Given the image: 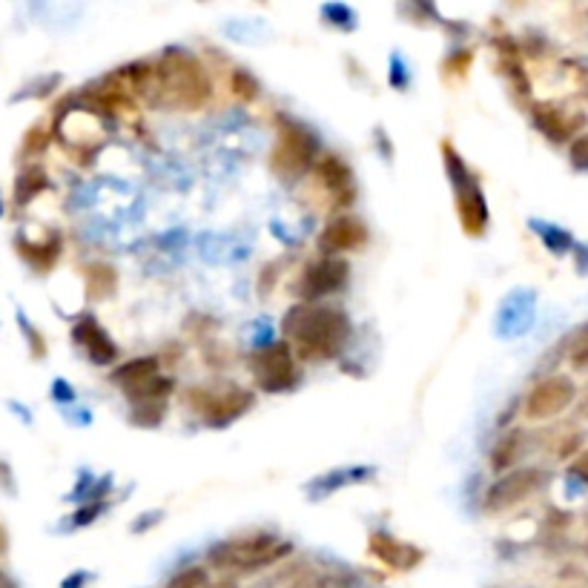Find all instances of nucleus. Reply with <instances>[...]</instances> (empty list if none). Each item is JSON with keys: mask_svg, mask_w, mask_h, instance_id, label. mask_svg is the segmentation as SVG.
Wrapping results in <instances>:
<instances>
[{"mask_svg": "<svg viewBox=\"0 0 588 588\" xmlns=\"http://www.w3.org/2000/svg\"><path fill=\"white\" fill-rule=\"evenodd\" d=\"M210 586V574L204 566H190L181 568L178 574H173V580L167 583V588H207Z\"/></svg>", "mask_w": 588, "mask_h": 588, "instance_id": "aec40b11", "label": "nucleus"}, {"mask_svg": "<svg viewBox=\"0 0 588 588\" xmlns=\"http://www.w3.org/2000/svg\"><path fill=\"white\" fill-rule=\"evenodd\" d=\"M365 241H368V224L359 216L342 213V216L330 218L325 224V230L319 233V250L325 256L342 259V253L359 250Z\"/></svg>", "mask_w": 588, "mask_h": 588, "instance_id": "9d476101", "label": "nucleus"}, {"mask_svg": "<svg viewBox=\"0 0 588 588\" xmlns=\"http://www.w3.org/2000/svg\"><path fill=\"white\" fill-rule=\"evenodd\" d=\"M319 161V141L310 130H305L296 121L284 118L279 124V141L270 153V167L273 173L284 178V181H299L302 175L316 167Z\"/></svg>", "mask_w": 588, "mask_h": 588, "instance_id": "20e7f679", "label": "nucleus"}, {"mask_svg": "<svg viewBox=\"0 0 588 588\" xmlns=\"http://www.w3.org/2000/svg\"><path fill=\"white\" fill-rule=\"evenodd\" d=\"M155 376H161V362L155 356H144V359H132V362H124L118 371L112 373V379L124 388V393L150 382Z\"/></svg>", "mask_w": 588, "mask_h": 588, "instance_id": "f3484780", "label": "nucleus"}, {"mask_svg": "<svg viewBox=\"0 0 588 588\" xmlns=\"http://www.w3.org/2000/svg\"><path fill=\"white\" fill-rule=\"evenodd\" d=\"M350 279V264L345 259L322 256L307 264L299 279V299L305 305H319L327 296H336L345 290Z\"/></svg>", "mask_w": 588, "mask_h": 588, "instance_id": "0eeeda50", "label": "nucleus"}, {"mask_svg": "<svg viewBox=\"0 0 588 588\" xmlns=\"http://www.w3.org/2000/svg\"><path fill=\"white\" fill-rule=\"evenodd\" d=\"M531 118H534V127L554 144H571L580 135V124H583V121L568 118V112L554 107V104H545V101L531 107Z\"/></svg>", "mask_w": 588, "mask_h": 588, "instance_id": "4468645a", "label": "nucleus"}, {"mask_svg": "<svg viewBox=\"0 0 588 588\" xmlns=\"http://www.w3.org/2000/svg\"><path fill=\"white\" fill-rule=\"evenodd\" d=\"M284 339L307 362H327L350 339V319L345 310L330 305H296L284 316Z\"/></svg>", "mask_w": 588, "mask_h": 588, "instance_id": "f257e3e1", "label": "nucleus"}, {"mask_svg": "<svg viewBox=\"0 0 588 588\" xmlns=\"http://www.w3.org/2000/svg\"><path fill=\"white\" fill-rule=\"evenodd\" d=\"M568 365L574 371H588V325L568 345Z\"/></svg>", "mask_w": 588, "mask_h": 588, "instance_id": "5701e85b", "label": "nucleus"}, {"mask_svg": "<svg viewBox=\"0 0 588 588\" xmlns=\"http://www.w3.org/2000/svg\"><path fill=\"white\" fill-rule=\"evenodd\" d=\"M155 92L175 109L204 107L213 95L207 69L184 49H167L155 66Z\"/></svg>", "mask_w": 588, "mask_h": 588, "instance_id": "f03ea898", "label": "nucleus"}, {"mask_svg": "<svg viewBox=\"0 0 588 588\" xmlns=\"http://www.w3.org/2000/svg\"><path fill=\"white\" fill-rule=\"evenodd\" d=\"M557 588H588V571L580 566H566L557 577Z\"/></svg>", "mask_w": 588, "mask_h": 588, "instance_id": "a878e982", "label": "nucleus"}, {"mask_svg": "<svg viewBox=\"0 0 588 588\" xmlns=\"http://www.w3.org/2000/svg\"><path fill=\"white\" fill-rule=\"evenodd\" d=\"M87 284L92 296H109L115 290V270L109 264H92L87 270Z\"/></svg>", "mask_w": 588, "mask_h": 588, "instance_id": "6ab92c4d", "label": "nucleus"}, {"mask_svg": "<svg viewBox=\"0 0 588 588\" xmlns=\"http://www.w3.org/2000/svg\"><path fill=\"white\" fill-rule=\"evenodd\" d=\"M580 414H583L588 419V393H586V399L580 402Z\"/></svg>", "mask_w": 588, "mask_h": 588, "instance_id": "c756f323", "label": "nucleus"}, {"mask_svg": "<svg viewBox=\"0 0 588 588\" xmlns=\"http://www.w3.org/2000/svg\"><path fill=\"white\" fill-rule=\"evenodd\" d=\"M368 551H371L373 560H379L385 568L391 571H414V568L422 566L425 560V551L419 545L405 543L399 537H393L388 531H373L368 537Z\"/></svg>", "mask_w": 588, "mask_h": 588, "instance_id": "9b49d317", "label": "nucleus"}, {"mask_svg": "<svg viewBox=\"0 0 588 588\" xmlns=\"http://www.w3.org/2000/svg\"><path fill=\"white\" fill-rule=\"evenodd\" d=\"M574 399H577V382L566 373H551L528 391L523 402V414L531 422H548V419L566 414L568 408L574 405Z\"/></svg>", "mask_w": 588, "mask_h": 588, "instance_id": "39448f33", "label": "nucleus"}, {"mask_svg": "<svg viewBox=\"0 0 588 588\" xmlns=\"http://www.w3.org/2000/svg\"><path fill=\"white\" fill-rule=\"evenodd\" d=\"M6 551V537H3V531H0V554Z\"/></svg>", "mask_w": 588, "mask_h": 588, "instance_id": "7c9ffc66", "label": "nucleus"}, {"mask_svg": "<svg viewBox=\"0 0 588 588\" xmlns=\"http://www.w3.org/2000/svg\"><path fill=\"white\" fill-rule=\"evenodd\" d=\"M253 393L244 388H227V391H204L198 414L210 428H227L253 408Z\"/></svg>", "mask_w": 588, "mask_h": 588, "instance_id": "1a4fd4ad", "label": "nucleus"}, {"mask_svg": "<svg viewBox=\"0 0 588 588\" xmlns=\"http://www.w3.org/2000/svg\"><path fill=\"white\" fill-rule=\"evenodd\" d=\"M313 170H316V178L322 181V187L333 196L336 204L348 207L350 201L356 198V178H353V170L345 164V158L327 153L316 161Z\"/></svg>", "mask_w": 588, "mask_h": 588, "instance_id": "f8f14e48", "label": "nucleus"}, {"mask_svg": "<svg viewBox=\"0 0 588 588\" xmlns=\"http://www.w3.org/2000/svg\"><path fill=\"white\" fill-rule=\"evenodd\" d=\"M46 135L41 130H32L26 135V150H44Z\"/></svg>", "mask_w": 588, "mask_h": 588, "instance_id": "cd10ccee", "label": "nucleus"}, {"mask_svg": "<svg viewBox=\"0 0 588 588\" xmlns=\"http://www.w3.org/2000/svg\"><path fill=\"white\" fill-rule=\"evenodd\" d=\"M230 92L241 98V101H256L259 98V81L250 75V72H244V69H236L233 75H230Z\"/></svg>", "mask_w": 588, "mask_h": 588, "instance_id": "412c9836", "label": "nucleus"}, {"mask_svg": "<svg viewBox=\"0 0 588 588\" xmlns=\"http://www.w3.org/2000/svg\"><path fill=\"white\" fill-rule=\"evenodd\" d=\"M46 187V175L41 170H29L18 178V201L26 204L32 196H38Z\"/></svg>", "mask_w": 588, "mask_h": 588, "instance_id": "b1692460", "label": "nucleus"}, {"mask_svg": "<svg viewBox=\"0 0 588 588\" xmlns=\"http://www.w3.org/2000/svg\"><path fill=\"white\" fill-rule=\"evenodd\" d=\"M290 551H293L290 543H282L276 534L256 531V534H241L233 540L216 543L207 551V563L227 574H253V571L276 566Z\"/></svg>", "mask_w": 588, "mask_h": 588, "instance_id": "7ed1b4c3", "label": "nucleus"}, {"mask_svg": "<svg viewBox=\"0 0 588 588\" xmlns=\"http://www.w3.org/2000/svg\"><path fill=\"white\" fill-rule=\"evenodd\" d=\"M287 588H333V583H330V577H327V574H319V571H307V574H302L296 583H290Z\"/></svg>", "mask_w": 588, "mask_h": 588, "instance_id": "bb28decb", "label": "nucleus"}, {"mask_svg": "<svg viewBox=\"0 0 588 588\" xmlns=\"http://www.w3.org/2000/svg\"><path fill=\"white\" fill-rule=\"evenodd\" d=\"M525 436L528 434H523L520 428H514V431H508V434L500 436V442H497L494 451H491V468H494L497 474H511L514 465L523 459Z\"/></svg>", "mask_w": 588, "mask_h": 588, "instance_id": "dca6fc26", "label": "nucleus"}, {"mask_svg": "<svg viewBox=\"0 0 588 588\" xmlns=\"http://www.w3.org/2000/svg\"><path fill=\"white\" fill-rule=\"evenodd\" d=\"M454 193H457V216L462 230L468 236H482L488 227V201L482 196L477 178L462 187H454Z\"/></svg>", "mask_w": 588, "mask_h": 588, "instance_id": "ddd939ff", "label": "nucleus"}, {"mask_svg": "<svg viewBox=\"0 0 588 588\" xmlns=\"http://www.w3.org/2000/svg\"><path fill=\"white\" fill-rule=\"evenodd\" d=\"M207 588H239V583L233 580V577H221V580H216V583H210Z\"/></svg>", "mask_w": 588, "mask_h": 588, "instance_id": "c85d7f7f", "label": "nucleus"}, {"mask_svg": "<svg viewBox=\"0 0 588 588\" xmlns=\"http://www.w3.org/2000/svg\"><path fill=\"white\" fill-rule=\"evenodd\" d=\"M21 250H26L23 256L29 259V262H35V267H41V270H46L49 264L58 259V250H61V241L52 239L46 241V244H41V247H26V244H21Z\"/></svg>", "mask_w": 588, "mask_h": 588, "instance_id": "4be33fe9", "label": "nucleus"}, {"mask_svg": "<svg viewBox=\"0 0 588 588\" xmlns=\"http://www.w3.org/2000/svg\"><path fill=\"white\" fill-rule=\"evenodd\" d=\"M253 376L256 385L267 393H287L296 388L299 382V368H296V356L287 342H273L264 345L253 353Z\"/></svg>", "mask_w": 588, "mask_h": 588, "instance_id": "423d86ee", "label": "nucleus"}, {"mask_svg": "<svg viewBox=\"0 0 588 588\" xmlns=\"http://www.w3.org/2000/svg\"><path fill=\"white\" fill-rule=\"evenodd\" d=\"M545 482V471L543 468H514L511 474H502L500 480L494 482L485 494V508L488 511H508L514 505H520L528 497H534Z\"/></svg>", "mask_w": 588, "mask_h": 588, "instance_id": "6e6552de", "label": "nucleus"}, {"mask_svg": "<svg viewBox=\"0 0 588 588\" xmlns=\"http://www.w3.org/2000/svg\"><path fill=\"white\" fill-rule=\"evenodd\" d=\"M175 382L170 376H155L150 382H144V385H138V388H132L127 391L135 405H147V402H164L170 393H173Z\"/></svg>", "mask_w": 588, "mask_h": 588, "instance_id": "a211bd4d", "label": "nucleus"}, {"mask_svg": "<svg viewBox=\"0 0 588 588\" xmlns=\"http://www.w3.org/2000/svg\"><path fill=\"white\" fill-rule=\"evenodd\" d=\"M72 336H75V342L81 345V348L87 350L89 359L95 362V365H112L115 362V356H118V348H115V342L107 336V330L98 325L92 316L89 319H81L75 330H72Z\"/></svg>", "mask_w": 588, "mask_h": 588, "instance_id": "2eb2a0df", "label": "nucleus"}, {"mask_svg": "<svg viewBox=\"0 0 588 588\" xmlns=\"http://www.w3.org/2000/svg\"><path fill=\"white\" fill-rule=\"evenodd\" d=\"M568 161L577 170H588V132H580L571 144H568Z\"/></svg>", "mask_w": 588, "mask_h": 588, "instance_id": "393cba45", "label": "nucleus"}]
</instances>
